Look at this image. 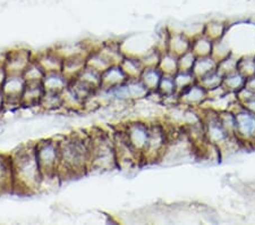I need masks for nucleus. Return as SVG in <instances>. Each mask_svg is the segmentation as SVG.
I'll return each instance as SVG.
<instances>
[{"mask_svg":"<svg viewBox=\"0 0 255 225\" xmlns=\"http://www.w3.org/2000/svg\"><path fill=\"white\" fill-rule=\"evenodd\" d=\"M150 123V136L147 145L142 154V161L146 163H154L162 159L169 143V134L164 124L158 121Z\"/></svg>","mask_w":255,"mask_h":225,"instance_id":"obj_5","label":"nucleus"},{"mask_svg":"<svg viewBox=\"0 0 255 225\" xmlns=\"http://www.w3.org/2000/svg\"><path fill=\"white\" fill-rule=\"evenodd\" d=\"M196 60V56L192 50H188L185 54L178 57V71H192L194 63Z\"/></svg>","mask_w":255,"mask_h":225,"instance_id":"obj_34","label":"nucleus"},{"mask_svg":"<svg viewBox=\"0 0 255 225\" xmlns=\"http://www.w3.org/2000/svg\"><path fill=\"white\" fill-rule=\"evenodd\" d=\"M179 104L186 107H201L208 99V91L197 82L178 93Z\"/></svg>","mask_w":255,"mask_h":225,"instance_id":"obj_10","label":"nucleus"},{"mask_svg":"<svg viewBox=\"0 0 255 225\" xmlns=\"http://www.w3.org/2000/svg\"><path fill=\"white\" fill-rule=\"evenodd\" d=\"M7 71L5 68V65L3 64H0V89H1L3 82H5L6 77H7Z\"/></svg>","mask_w":255,"mask_h":225,"instance_id":"obj_37","label":"nucleus"},{"mask_svg":"<svg viewBox=\"0 0 255 225\" xmlns=\"http://www.w3.org/2000/svg\"><path fill=\"white\" fill-rule=\"evenodd\" d=\"M158 67L163 74L175 75L178 72V56L171 54L170 51H163L160 57Z\"/></svg>","mask_w":255,"mask_h":225,"instance_id":"obj_22","label":"nucleus"},{"mask_svg":"<svg viewBox=\"0 0 255 225\" xmlns=\"http://www.w3.org/2000/svg\"><path fill=\"white\" fill-rule=\"evenodd\" d=\"M39 107L46 110H55L63 107V96H61L60 92L44 91Z\"/></svg>","mask_w":255,"mask_h":225,"instance_id":"obj_26","label":"nucleus"},{"mask_svg":"<svg viewBox=\"0 0 255 225\" xmlns=\"http://www.w3.org/2000/svg\"><path fill=\"white\" fill-rule=\"evenodd\" d=\"M242 105V104H241ZM243 107H244L245 109H248L249 112L255 114V93L254 95L250 98L249 100H246L244 104L242 105Z\"/></svg>","mask_w":255,"mask_h":225,"instance_id":"obj_35","label":"nucleus"},{"mask_svg":"<svg viewBox=\"0 0 255 225\" xmlns=\"http://www.w3.org/2000/svg\"><path fill=\"white\" fill-rule=\"evenodd\" d=\"M101 80L102 84L100 90H107L125 83L128 80V77L125 74V72L123 71L121 65L114 64L107 68L105 72H102Z\"/></svg>","mask_w":255,"mask_h":225,"instance_id":"obj_12","label":"nucleus"},{"mask_svg":"<svg viewBox=\"0 0 255 225\" xmlns=\"http://www.w3.org/2000/svg\"><path fill=\"white\" fill-rule=\"evenodd\" d=\"M237 71L241 74L249 79L255 75V55H248L238 59Z\"/></svg>","mask_w":255,"mask_h":225,"instance_id":"obj_30","label":"nucleus"},{"mask_svg":"<svg viewBox=\"0 0 255 225\" xmlns=\"http://www.w3.org/2000/svg\"><path fill=\"white\" fill-rule=\"evenodd\" d=\"M10 157L14 173V191L20 195L38 192L42 188L43 174L36 158L35 143L20 146Z\"/></svg>","mask_w":255,"mask_h":225,"instance_id":"obj_2","label":"nucleus"},{"mask_svg":"<svg viewBox=\"0 0 255 225\" xmlns=\"http://www.w3.org/2000/svg\"><path fill=\"white\" fill-rule=\"evenodd\" d=\"M174 80L177 93H179L186 88L191 87L192 84H194L196 82V77L192 71H178L174 75Z\"/></svg>","mask_w":255,"mask_h":225,"instance_id":"obj_28","label":"nucleus"},{"mask_svg":"<svg viewBox=\"0 0 255 225\" xmlns=\"http://www.w3.org/2000/svg\"><path fill=\"white\" fill-rule=\"evenodd\" d=\"M226 32V25L220 22H210L204 27V35L212 41L220 40Z\"/></svg>","mask_w":255,"mask_h":225,"instance_id":"obj_31","label":"nucleus"},{"mask_svg":"<svg viewBox=\"0 0 255 225\" xmlns=\"http://www.w3.org/2000/svg\"><path fill=\"white\" fill-rule=\"evenodd\" d=\"M6 105V98H5V95H3L2 90L0 89V112L3 109V107H5Z\"/></svg>","mask_w":255,"mask_h":225,"instance_id":"obj_38","label":"nucleus"},{"mask_svg":"<svg viewBox=\"0 0 255 225\" xmlns=\"http://www.w3.org/2000/svg\"><path fill=\"white\" fill-rule=\"evenodd\" d=\"M60 164L58 178L80 177L90 171L91 140L90 134L72 133L59 140Z\"/></svg>","mask_w":255,"mask_h":225,"instance_id":"obj_1","label":"nucleus"},{"mask_svg":"<svg viewBox=\"0 0 255 225\" xmlns=\"http://www.w3.org/2000/svg\"><path fill=\"white\" fill-rule=\"evenodd\" d=\"M44 95L42 82H26V87L22 96V106H40V101Z\"/></svg>","mask_w":255,"mask_h":225,"instance_id":"obj_15","label":"nucleus"},{"mask_svg":"<svg viewBox=\"0 0 255 225\" xmlns=\"http://www.w3.org/2000/svg\"><path fill=\"white\" fill-rule=\"evenodd\" d=\"M163 73L157 67H145L143 69L139 79L144 83V85L149 89V91H157L160 84V81L162 79Z\"/></svg>","mask_w":255,"mask_h":225,"instance_id":"obj_19","label":"nucleus"},{"mask_svg":"<svg viewBox=\"0 0 255 225\" xmlns=\"http://www.w3.org/2000/svg\"><path fill=\"white\" fill-rule=\"evenodd\" d=\"M44 75H46V71L35 58L31 61L25 72L23 73V76L26 82H42Z\"/></svg>","mask_w":255,"mask_h":225,"instance_id":"obj_27","label":"nucleus"},{"mask_svg":"<svg viewBox=\"0 0 255 225\" xmlns=\"http://www.w3.org/2000/svg\"><path fill=\"white\" fill-rule=\"evenodd\" d=\"M114 65L107 57L99 50V48L96 50L90 51L86 57V66L92 67L98 72H105L109 66Z\"/></svg>","mask_w":255,"mask_h":225,"instance_id":"obj_21","label":"nucleus"},{"mask_svg":"<svg viewBox=\"0 0 255 225\" xmlns=\"http://www.w3.org/2000/svg\"><path fill=\"white\" fill-rule=\"evenodd\" d=\"M101 74L102 73L96 71V69L89 66H85L83 71L81 72V74L76 77V79L81 80L82 82H84L90 87L93 88L94 90H99L101 89V84H102V80H101Z\"/></svg>","mask_w":255,"mask_h":225,"instance_id":"obj_24","label":"nucleus"},{"mask_svg":"<svg viewBox=\"0 0 255 225\" xmlns=\"http://www.w3.org/2000/svg\"><path fill=\"white\" fill-rule=\"evenodd\" d=\"M223 80H224V76L221 75L220 73L216 69V71L210 72V73H208V74H205L204 76L197 79L196 82L200 85H202V87L207 90V91H209V90L217 88V87H219V85L223 84Z\"/></svg>","mask_w":255,"mask_h":225,"instance_id":"obj_29","label":"nucleus"},{"mask_svg":"<svg viewBox=\"0 0 255 225\" xmlns=\"http://www.w3.org/2000/svg\"><path fill=\"white\" fill-rule=\"evenodd\" d=\"M217 61L212 58V56L207 57H196L194 66L192 68L193 74L195 75L196 80L200 77L204 76L208 73L216 71L217 69Z\"/></svg>","mask_w":255,"mask_h":225,"instance_id":"obj_20","label":"nucleus"},{"mask_svg":"<svg viewBox=\"0 0 255 225\" xmlns=\"http://www.w3.org/2000/svg\"><path fill=\"white\" fill-rule=\"evenodd\" d=\"M192 41L184 33H169L167 41V50L176 56H180L191 50Z\"/></svg>","mask_w":255,"mask_h":225,"instance_id":"obj_16","label":"nucleus"},{"mask_svg":"<svg viewBox=\"0 0 255 225\" xmlns=\"http://www.w3.org/2000/svg\"><path fill=\"white\" fill-rule=\"evenodd\" d=\"M35 154L43 179L58 178L60 164V145L56 139H42L35 142Z\"/></svg>","mask_w":255,"mask_h":225,"instance_id":"obj_4","label":"nucleus"},{"mask_svg":"<svg viewBox=\"0 0 255 225\" xmlns=\"http://www.w3.org/2000/svg\"><path fill=\"white\" fill-rule=\"evenodd\" d=\"M235 114V137L240 142H255V114L249 112L241 104L237 109H230Z\"/></svg>","mask_w":255,"mask_h":225,"instance_id":"obj_7","label":"nucleus"},{"mask_svg":"<svg viewBox=\"0 0 255 225\" xmlns=\"http://www.w3.org/2000/svg\"><path fill=\"white\" fill-rule=\"evenodd\" d=\"M245 82H246V77H244L240 72L236 71L224 76L223 85L228 92L236 93L240 91L241 89L245 87Z\"/></svg>","mask_w":255,"mask_h":225,"instance_id":"obj_25","label":"nucleus"},{"mask_svg":"<svg viewBox=\"0 0 255 225\" xmlns=\"http://www.w3.org/2000/svg\"><path fill=\"white\" fill-rule=\"evenodd\" d=\"M34 59L30 50L26 49H16L8 51L5 56V68L7 74H19L23 75L31 61Z\"/></svg>","mask_w":255,"mask_h":225,"instance_id":"obj_9","label":"nucleus"},{"mask_svg":"<svg viewBox=\"0 0 255 225\" xmlns=\"http://www.w3.org/2000/svg\"><path fill=\"white\" fill-rule=\"evenodd\" d=\"M2 132H3V129H2V128H0V137H1V134H2Z\"/></svg>","mask_w":255,"mask_h":225,"instance_id":"obj_39","label":"nucleus"},{"mask_svg":"<svg viewBox=\"0 0 255 225\" xmlns=\"http://www.w3.org/2000/svg\"><path fill=\"white\" fill-rule=\"evenodd\" d=\"M89 134L91 140L90 171L105 172L116 169L118 161L114 138L101 130L92 131Z\"/></svg>","mask_w":255,"mask_h":225,"instance_id":"obj_3","label":"nucleus"},{"mask_svg":"<svg viewBox=\"0 0 255 225\" xmlns=\"http://www.w3.org/2000/svg\"><path fill=\"white\" fill-rule=\"evenodd\" d=\"M35 59L39 61V64L42 66L46 73L61 71V68H63L64 58L56 50L44 51L36 57Z\"/></svg>","mask_w":255,"mask_h":225,"instance_id":"obj_17","label":"nucleus"},{"mask_svg":"<svg viewBox=\"0 0 255 225\" xmlns=\"http://www.w3.org/2000/svg\"><path fill=\"white\" fill-rule=\"evenodd\" d=\"M245 88L249 89L250 91H252L253 93H255V75L249 77V79H246Z\"/></svg>","mask_w":255,"mask_h":225,"instance_id":"obj_36","label":"nucleus"},{"mask_svg":"<svg viewBox=\"0 0 255 225\" xmlns=\"http://www.w3.org/2000/svg\"><path fill=\"white\" fill-rule=\"evenodd\" d=\"M26 87V80L23 75L8 74L1 90L6 98V105L22 106V96ZM5 105V106H6Z\"/></svg>","mask_w":255,"mask_h":225,"instance_id":"obj_8","label":"nucleus"},{"mask_svg":"<svg viewBox=\"0 0 255 225\" xmlns=\"http://www.w3.org/2000/svg\"><path fill=\"white\" fill-rule=\"evenodd\" d=\"M213 41L209 39L208 36H197L196 39L192 41L191 50L194 52L196 57H207L212 54Z\"/></svg>","mask_w":255,"mask_h":225,"instance_id":"obj_23","label":"nucleus"},{"mask_svg":"<svg viewBox=\"0 0 255 225\" xmlns=\"http://www.w3.org/2000/svg\"><path fill=\"white\" fill-rule=\"evenodd\" d=\"M86 57H88V55L82 54L64 58L61 72L64 73V75L67 77L68 80L72 81L74 79H76V77L81 74V72L83 71L86 66Z\"/></svg>","mask_w":255,"mask_h":225,"instance_id":"obj_13","label":"nucleus"},{"mask_svg":"<svg viewBox=\"0 0 255 225\" xmlns=\"http://www.w3.org/2000/svg\"><path fill=\"white\" fill-rule=\"evenodd\" d=\"M14 191V173L10 155L0 154V195Z\"/></svg>","mask_w":255,"mask_h":225,"instance_id":"obj_11","label":"nucleus"},{"mask_svg":"<svg viewBox=\"0 0 255 225\" xmlns=\"http://www.w3.org/2000/svg\"><path fill=\"white\" fill-rule=\"evenodd\" d=\"M127 142L142 159V154L147 145L150 136V123L142 120H135L126 123L122 129Z\"/></svg>","mask_w":255,"mask_h":225,"instance_id":"obj_6","label":"nucleus"},{"mask_svg":"<svg viewBox=\"0 0 255 225\" xmlns=\"http://www.w3.org/2000/svg\"><path fill=\"white\" fill-rule=\"evenodd\" d=\"M158 91L161 93L162 96H169L177 93L174 75H162V79L160 81Z\"/></svg>","mask_w":255,"mask_h":225,"instance_id":"obj_33","label":"nucleus"},{"mask_svg":"<svg viewBox=\"0 0 255 225\" xmlns=\"http://www.w3.org/2000/svg\"><path fill=\"white\" fill-rule=\"evenodd\" d=\"M238 59L240 58H235V57H233V55H229L228 57H226L225 59L218 61L217 71L223 76L228 75L233 72H236Z\"/></svg>","mask_w":255,"mask_h":225,"instance_id":"obj_32","label":"nucleus"},{"mask_svg":"<svg viewBox=\"0 0 255 225\" xmlns=\"http://www.w3.org/2000/svg\"><path fill=\"white\" fill-rule=\"evenodd\" d=\"M69 83H71V80H68L61 71L48 72L46 73V75H44L42 80L44 91H51V92L61 93L66 88L68 87Z\"/></svg>","mask_w":255,"mask_h":225,"instance_id":"obj_14","label":"nucleus"},{"mask_svg":"<svg viewBox=\"0 0 255 225\" xmlns=\"http://www.w3.org/2000/svg\"><path fill=\"white\" fill-rule=\"evenodd\" d=\"M119 65H121V67L125 72V74L128 79H139L143 69L145 68L141 57L133 55L124 56V58L122 59Z\"/></svg>","mask_w":255,"mask_h":225,"instance_id":"obj_18","label":"nucleus"}]
</instances>
